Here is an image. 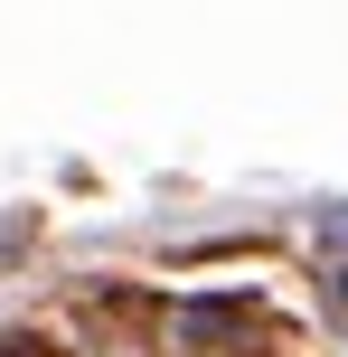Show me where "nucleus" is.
Instances as JSON below:
<instances>
[{
    "mask_svg": "<svg viewBox=\"0 0 348 357\" xmlns=\"http://www.w3.org/2000/svg\"><path fill=\"white\" fill-rule=\"evenodd\" d=\"M282 329L264 301H245V291H217V301H188L179 310V348H226V357H264Z\"/></svg>",
    "mask_w": 348,
    "mask_h": 357,
    "instance_id": "nucleus-1",
    "label": "nucleus"
},
{
    "mask_svg": "<svg viewBox=\"0 0 348 357\" xmlns=\"http://www.w3.org/2000/svg\"><path fill=\"white\" fill-rule=\"evenodd\" d=\"M320 291H330V320L348 329V216L320 226Z\"/></svg>",
    "mask_w": 348,
    "mask_h": 357,
    "instance_id": "nucleus-2",
    "label": "nucleus"
},
{
    "mask_svg": "<svg viewBox=\"0 0 348 357\" xmlns=\"http://www.w3.org/2000/svg\"><path fill=\"white\" fill-rule=\"evenodd\" d=\"M0 357H47V348H38V339H19V329H10V339H0Z\"/></svg>",
    "mask_w": 348,
    "mask_h": 357,
    "instance_id": "nucleus-3",
    "label": "nucleus"
}]
</instances>
